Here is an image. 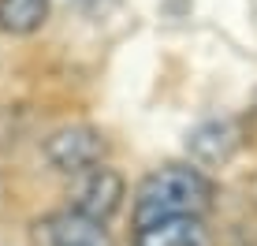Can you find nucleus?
Returning a JSON list of instances; mask_svg holds the SVG:
<instances>
[{
  "mask_svg": "<svg viewBox=\"0 0 257 246\" xmlns=\"http://www.w3.org/2000/svg\"><path fill=\"white\" fill-rule=\"evenodd\" d=\"M216 187L201 168L190 164H164L149 172L135 190V227H153L164 220H187V216H205L212 209Z\"/></svg>",
  "mask_w": 257,
  "mask_h": 246,
  "instance_id": "obj_1",
  "label": "nucleus"
},
{
  "mask_svg": "<svg viewBox=\"0 0 257 246\" xmlns=\"http://www.w3.org/2000/svg\"><path fill=\"white\" fill-rule=\"evenodd\" d=\"M123 194H127V183L116 168H86L78 175H71V187H67V209L90 216V220H108L112 213H119Z\"/></svg>",
  "mask_w": 257,
  "mask_h": 246,
  "instance_id": "obj_2",
  "label": "nucleus"
},
{
  "mask_svg": "<svg viewBox=\"0 0 257 246\" xmlns=\"http://www.w3.org/2000/svg\"><path fill=\"white\" fill-rule=\"evenodd\" d=\"M238 146H242V127H238V119H227V116L201 123L187 138V149L198 164H224Z\"/></svg>",
  "mask_w": 257,
  "mask_h": 246,
  "instance_id": "obj_5",
  "label": "nucleus"
},
{
  "mask_svg": "<svg viewBox=\"0 0 257 246\" xmlns=\"http://www.w3.org/2000/svg\"><path fill=\"white\" fill-rule=\"evenodd\" d=\"M49 15V0H0V30L34 34Z\"/></svg>",
  "mask_w": 257,
  "mask_h": 246,
  "instance_id": "obj_7",
  "label": "nucleus"
},
{
  "mask_svg": "<svg viewBox=\"0 0 257 246\" xmlns=\"http://www.w3.org/2000/svg\"><path fill=\"white\" fill-rule=\"evenodd\" d=\"M104 135L90 123H71V127H60L45 138V157L56 172L64 175H78L86 168H97L104 161Z\"/></svg>",
  "mask_w": 257,
  "mask_h": 246,
  "instance_id": "obj_3",
  "label": "nucleus"
},
{
  "mask_svg": "<svg viewBox=\"0 0 257 246\" xmlns=\"http://www.w3.org/2000/svg\"><path fill=\"white\" fill-rule=\"evenodd\" d=\"M135 246H212V231L198 216L164 220V224H153V227H142L135 235Z\"/></svg>",
  "mask_w": 257,
  "mask_h": 246,
  "instance_id": "obj_6",
  "label": "nucleus"
},
{
  "mask_svg": "<svg viewBox=\"0 0 257 246\" xmlns=\"http://www.w3.org/2000/svg\"><path fill=\"white\" fill-rule=\"evenodd\" d=\"M78 4H97V0H78Z\"/></svg>",
  "mask_w": 257,
  "mask_h": 246,
  "instance_id": "obj_8",
  "label": "nucleus"
},
{
  "mask_svg": "<svg viewBox=\"0 0 257 246\" xmlns=\"http://www.w3.org/2000/svg\"><path fill=\"white\" fill-rule=\"evenodd\" d=\"M38 239L41 246H112V231L75 209H60L38 224Z\"/></svg>",
  "mask_w": 257,
  "mask_h": 246,
  "instance_id": "obj_4",
  "label": "nucleus"
}]
</instances>
